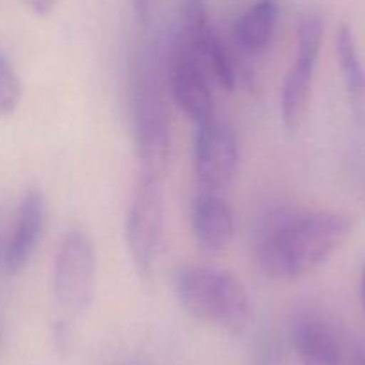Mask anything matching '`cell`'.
<instances>
[{
    "instance_id": "17",
    "label": "cell",
    "mask_w": 365,
    "mask_h": 365,
    "mask_svg": "<svg viewBox=\"0 0 365 365\" xmlns=\"http://www.w3.org/2000/svg\"><path fill=\"white\" fill-rule=\"evenodd\" d=\"M53 344L59 353H66L70 348V327L66 321H59L53 327Z\"/></svg>"
},
{
    "instance_id": "8",
    "label": "cell",
    "mask_w": 365,
    "mask_h": 365,
    "mask_svg": "<svg viewBox=\"0 0 365 365\" xmlns=\"http://www.w3.org/2000/svg\"><path fill=\"white\" fill-rule=\"evenodd\" d=\"M192 160L198 180L207 191H221L235 178L239 168V145L235 132L216 118L196 125Z\"/></svg>"
},
{
    "instance_id": "15",
    "label": "cell",
    "mask_w": 365,
    "mask_h": 365,
    "mask_svg": "<svg viewBox=\"0 0 365 365\" xmlns=\"http://www.w3.org/2000/svg\"><path fill=\"white\" fill-rule=\"evenodd\" d=\"M21 93V81L16 70L6 53L0 52V118L9 116L18 109Z\"/></svg>"
},
{
    "instance_id": "4",
    "label": "cell",
    "mask_w": 365,
    "mask_h": 365,
    "mask_svg": "<svg viewBox=\"0 0 365 365\" xmlns=\"http://www.w3.org/2000/svg\"><path fill=\"white\" fill-rule=\"evenodd\" d=\"M53 296L70 316L91 307L96 289V255L91 237L81 228L66 232L57 246L52 271Z\"/></svg>"
},
{
    "instance_id": "1",
    "label": "cell",
    "mask_w": 365,
    "mask_h": 365,
    "mask_svg": "<svg viewBox=\"0 0 365 365\" xmlns=\"http://www.w3.org/2000/svg\"><path fill=\"white\" fill-rule=\"evenodd\" d=\"M351 230L353 220L344 212L314 210L282 217L260 239V271L273 280H299L327 264Z\"/></svg>"
},
{
    "instance_id": "20",
    "label": "cell",
    "mask_w": 365,
    "mask_h": 365,
    "mask_svg": "<svg viewBox=\"0 0 365 365\" xmlns=\"http://www.w3.org/2000/svg\"><path fill=\"white\" fill-rule=\"evenodd\" d=\"M359 294H360V305H362V310H364V314H365V266H364V269H362V277H360Z\"/></svg>"
},
{
    "instance_id": "13",
    "label": "cell",
    "mask_w": 365,
    "mask_h": 365,
    "mask_svg": "<svg viewBox=\"0 0 365 365\" xmlns=\"http://www.w3.org/2000/svg\"><path fill=\"white\" fill-rule=\"evenodd\" d=\"M337 61L341 66L342 78L348 89L349 103L359 125L365 127V64L356 46L351 27L342 24L335 38Z\"/></svg>"
},
{
    "instance_id": "3",
    "label": "cell",
    "mask_w": 365,
    "mask_h": 365,
    "mask_svg": "<svg viewBox=\"0 0 365 365\" xmlns=\"http://www.w3.org/2000/svg\"><path fill=\"white\" fill-rule=\"evenodd\" d=\"M134 143L141 168L139 177L163 178L171 150L170 118L159 81L148 71L135 82Z\"/></svg>"
},
{
    "instance_id": "2",
    "label": "cell",
    "mask_w": 365,
    "mask_h": 365,
    "mask_svg": "<svg viewBox=\"0 0 365 365\" xmlns=\"http://www.w3.org/2000/svg\"><path fill=\"white\" fill-rule=\"evenodd\" d=\"M175 294L195 319L239 331L252 319V302L237 277L209 266H184L175 274Z\"/></svg>"
},
{
    "instance_id": "6",
    "label": "cell",
    "mask_w": 365,
    "mask_h": 365,
    "mask_svg": "<svg viewBox=\"0 0 365 365\" xmlns=\"http://www.w3.org/2000/svg\"><path fill=\"white\" fill-rule=\"evenodd\" d=\"M177 41L195 57L207 77L227 91H234L237 86L235 64L210 24L205 0H180V36Z\"/></svg>"
},
{
    "instance_id": "10",
    "label": "cell",
    "mask_w": 365,
    "mask_h": 365,
    "mask_svg": "<svg viewBox=\"0 0 365 365\" xmlns=\"http://www.w3.org/2000/svg\"><path fill=\"white\" fill-rule=\"evenodd\" d=\"M170 88L178 109L195 125H202L216 118L209 77L178 41L175 43L171 57Z\"/></svg>"
},
{
    "instance_id": "19",
    "label": "cell",
    "mask_w": 365,
    "mask_h": 365,
    "mask_svg": "<svg viewBox=\"0 0 365 365\" xmlns=\"http://www.w3.org/2000/svg\"><path fill=\"white\" fill-rule=\"evenodd\" d=\"M135 7V13L141 18L143 21L148 20L150 16V7H152V0H132Z\"/></svg>"
},
{
    "instance_id": "5",
    "label": "cell",
    "mask_w": 365,
    "mask_h": 365,
    "mask_svg": "<svg viewBox=\"0 0 365 365\" xmlns=\"http://www.w3.org/2000/svg\"><path fill=\"white\" fill-rule=\"evenodd\" d=\"M163 178L139 177L125 221V241L139 277L148 280L159 257L164 230Z\"/></svg>"
},
{
    "instance_id": "16",
    "label": "cell",
    "mask_w": 365,
    "mask_h": 365,
    "mask_svg": "<svg viewBox=\"0 0 365 365\" xmlns=\"http://www.w3.org/2000/svg\"><path fill=\"white\" fill-rule=\"evenodd\" d=\"M252 365H282V351L277 339L262 335L252 348Z\"/></svg>"
},
{
    "instance_id": "18",
    "label": "cell",
    "mask_w": 365,
    "mask_h": 365,
    "mask_svg": "<svg viewBox=\"0 0 365 365\" xmlns=\"http://www.w3.org/2000/svg\"><path fill=\"white\" fill-rule=\"evenodd\" d=\"M24 2L39 16H46L57 6V0H24Z\"/></svg>"
},
{
    "instance_id": "7",
    "label": "cell",
    "mask_w": 365,
    "mask_h": 365,
    "mask_svg": "<svg viewBox=\"0 0 365 365\" xmlns=\"http://www.w3.org/2000/svg\"><path fill=\"white\" fill-rule=\"evenodd\" d=\"M324 25L319 14L309 13L299 20L298 46L292 66L282 89V118L289 130H296L305 120L312 91L314 73L323 46Z\"/></svg>"
},
{
    "instance_id": "21",
    "label": "cell",
    "mask_w": 365,
    "mask_h": 365,
    "mask_svg": "<svg viewBox=\"0 0 365 365\" xmlns=\"http://www.w3.org/2000/svg\"><path fill=\"white\" fill-rule=\"evenodd\" d=\"M348 365H365V351H359L351 356Z\"/></svg>"
},
{
    "instance_id": "11",
    "label": "cell",
    "mask_w": 365,
    "mask_h": 365,
    "mask_svg": "<svg viewBox=\"0 0 365 365\" xmlns=\"http://www.w3.org/2000/svg\"><path fill=\"white\" fill-rule=\"evenodd\" d=\"M191 225L196 242L207 253L223 252L234 239V212L214 191L196 196L191 207Z\"/></svg>"
},
{
    "instance_id": "14",
    "label": "cell",
    "mask_w": 365,
    "mask_h": 365,
    "mask_svg": "<svg viewBox=\"0 0 365 365\" xmlns=\"http://www.w3.org/2000/svg\"><path fill=\"white\" fill-rule=\"evenodd\" d=\"M278 16H280V7L277 0H257L235 21V43L245 52H262L273 39Z\"/></svg>"
},
{
    "instance_id": "9",
    "label": "cell",
    "mask_w": 365,
    "mask_h": 365,
    "mask_svg": "<svg viewBox=\"0 0 365 365\" xmlns=\"http://www.w3.org/2000/svg\"><path fill=\"white\" fill-rule=\"evenodd\" d=\"M46 223V202L39 189H31L24 195L16 209L13 230L2 245V269L7 274H20L31 264Z\"/></svg>"
},
{
    "instance_id": "12",
    "label": "cell",
    "mask_w": 365,
    "mask_h": 365,
    "mask_svg": "<svg viewBox=\"0 0 365 365\" xmlns=\"http://www.w3.org/2000/svg\"><path fill=\"white\" fill-rule=\"evenodd\" d=\"M292 344L303 365H342L341 342L319 317H302L292 328Z\"/></svg>"
}]
</instances>
